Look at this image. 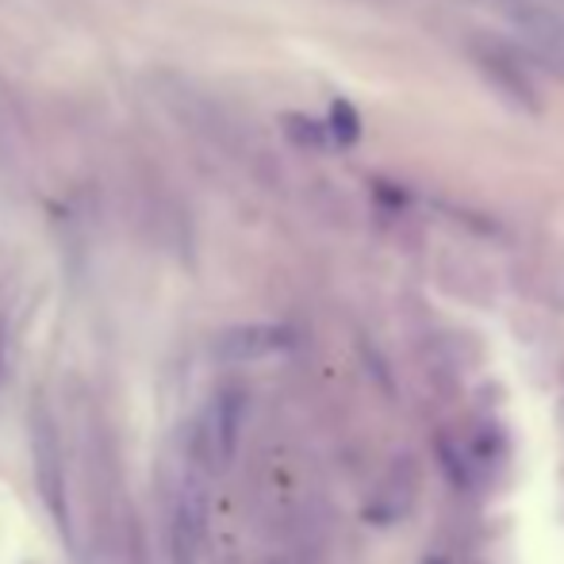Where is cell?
Returning a JSON list of instances; mask_svg holds the SVG:
<instances>
[{
	"label": "cell",
	"instance_id": "cell-1",
	"mask_svg": "<svg viewBox=\"0 0 564 564\" xmlns=\"http://www.w3.org/2000/svg\"><path fill=\"white\" fill-rule=\"evenodd\" d=\"M31 460H35V484L43 496L46 511L54 514L58 530L66 542H74V527H69V503H66V465H62V438L54 419L46 408L31 411Z\"/></svg>",
	"mask_w": 564,
	"mask_h": 564
},
{
	"label": "cell",
	"instance_id": "cell-2",
	"mask_svg": "<svg viewBox=\"0 0 564 564\" xmlns=\"http://www.w3.org/2000/svg\"><path fill=\"white\" fill-rule=\"evenodd\" d=\"M292 330L276 323H250V327H230L216 338V354L224 361H258V357L281 354L292 346Z\"/></svg>",
	"mask_w": 564,
	"mask_h": 564
},
{
	"label": "cell",
	"instance_id": "cell-3",
	"mask_svg": "<svg viewBox=\"0 0 564 564\" xmlns=\"http://www.w3.org/2000/svg\"><path fill=\"white\" fill-rule=\"evenodd\" d=\"M357 131H361V123H357V112L346 105V100H338L335 108H330V123H327V134H335L341 147H349V142L357 139Z\"/></svg>",
	"mask_w": 564,
	"mask_h": 564
},
{
	"label": "cell",
	"instance_id": "cell-4",
	"mask_svg": "<svg viewBox=\"0 0 564 564\" xmlns=\"http://www.w3.org/2000/svg\"><path fill=\"white\" fill-rule=\"evenodd\" d=\"M289 134H292V139H296V142H304V147H307V142H312V147H319V142L323 139H327V127H319V123H307V119H289Z\"/></svg>",
	"mask_w": 564,
	"mask_h": 564
},
{
	"label": "cell",
	"instance_id": "cell-5",
	"mask_svg": "<svg viewBox=\"0 0 564 564\" xmlns=\"http://www.w3.org/2000/svg\"><path fill=\"white\" fill-rule=\"evenodd\" d=\"M0 372H4V330H0Z\"/></svg>",
	"mask_w": 564,
	"mask_h": 564
},
{
	"label": "cell",
	"instance_id": "cell-6",
	"mask_svg": "<svg viewBox=\"0 0 564 564\" xmlns=\"http://www.w3.org/2000/svg\"><path fill=\"white\" fill-rule=\"evenodd\" d=\"M423 564H449V561H442V557H431V561H423Z\"/></svg>",
	"mask_w": 564,
	"mask_h": 564
}]
</instances>
